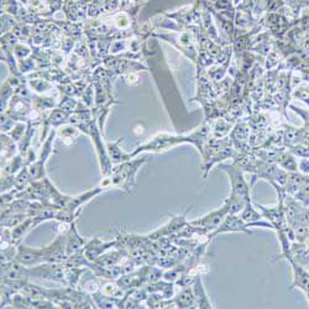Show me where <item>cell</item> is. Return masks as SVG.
<instances>
[{
    "mask_svg": "<svg viewBox=\"0 0 309 309\" xmlns=\"http://www.w3.org/2000/svg\"><path fill=\"white\" fill-rule=\"evenodd\" d=\"M66 266V265H64ZM87 268L82 267H68L66 266V278H67V285L71 286V287H77L78 282L81 281L82 275L86 272Z\"/></svg>",
    "mask_w": 309,
    "mask_h": 309,
    "instance_id": "obj_32",
    "label": "cell"
},
{
    "mask_svg": "<svg viewBox=\"0 0 309 309\" xmlns=\"http://www.w3.org/2000/svg\"><path fill=\"white\" fill-rule=\"evenodd\" d=\"M57 134H58L59 138H61L63 141H66L67 139L72 141V139L77 138V135L79 134V130L76 125H72V124H64V125L59 126V129L57 130Z\"/></svg>",
    "mask_w": 309,
    "mask_h": 309,
    "instance_id": "obj_34",
    "label": "cell"
},
{
    "mask_svg": "<svg viewBox=\"0 0 309 309\" xmlns=\"http://www.w3.org/2000/svg\"><path fill=\"white\" fill-rule=\"evenodd\" d=\"M116 244H118V240L102 241L99 238H94L87 243V245L83 248V253L91 262H96L103 254H105L111 246H115Z\"/></svg>",
    "mask_w": 309,
    "mask_h": 309,
    "instance_id": "obj_11",
    "label": "cell"
},
{
    "mask_svg": "<svg viewBox=\"0 0 309 309\" xmlns=\"http://www.w3.org/2000/svg\"><path fill=\"white\" fill-rule=\"evenodd\" d=\"M176 308H196V297H194L193 288L186 286L183 290L174 298Z\"/></svg>",
    "mask_w": 309,
    "mask_h": 309,
    "instance_id": "obj_20",
    "label": "cell"
},
{
    "mask_svg": "<svg viewBox=\"0 0 309 309\" xmlns=\"http://www.w3.org/2000/svg\"><path fill=\"white\" fill-rule=\"evenodd\" d=\"M15 260L19 261V262L22 263V265L30 266V267L40 265V263H44V260H45L44 248H41V249L29 248V246L20 243L19 245H17Z\"/></svg>",
    "mask_w": 309,
    "mask_h": 309,
    "instance_id": "obj_10",
    "label": "cell"
},
{
    "mask_svg": "<svg viewBox=\"0 0 309 309\" xmlns=\"http://www.w3.org/2000/svg\"><path fill=\"white\" fill-rule=\"evenodd\" d=\"M248 202H251V201H246V199L243 198V197H239V196H235V194L230 193V197L224 201V206H225L226 209H228L229 214H240L241 210L245 208Z\"/></svg>",
    "mask_w": 309,
    "mask_h": 309,
    "instance_id": "obj_26",
    "label": "cell"
},
{
    "mask_svg": "<svg viewBox=\"0 0 309 309\" xmlns=\"http://www.w3.org/2000/svg\"><path fill=\"white\" fill-rule=\"evenodd\" d=\"M116 282H118V285L120 286V288L125 293L134 290V288L141 287V285H144L140 271H136V272L133 271V272L130 273H125V275L120 276V277L116 280Z\"/></svg>",
    "mask_w": 309,
    "mask_h": 309,
    "instance_id": "obj_16",
    "label": "cell"
},
{
    "mask_svg": "<svg viewBox=\"0 0 309 309\" xmlns=\"http://www.w3.org/2000/svg\"><path fill=\"white\" fill-rule=\"evenodd\" d=\"M250 225L248 223L241 219L240 215L238 214H228L226 218L224 219L223 223L220 224L218 229H216L214 233L210 234L209 239H213L214 236L219 235V234H224V233H246L249 235L253 234V231L250 230Z\"/></svg>",
    "mask_w": 309,
    "mask_h": 309,
    "instance_id": "obj_8",
    "label": "cell"
},
{
    "mask_svg": "<svg viewBox=\"0 0 309 309\" xmlns=\"http://www.w3.org/2000/svg\"><path fill=\"white\" fill-rule=\"evenodd\" d=\"M307 174L301 173L298 172H290L288 173L287 182H286V186L283 187L286 191V193L291 194V196L295 197L297 194V192L302 188V186L305 184L306 179H307Z\"/></svg>",
    "mask_w": 309,
    "mask_h": 309,
    "instance_id": "obj_18",
    "label": "cell"
},
{
    "mask_svg": "<svg viewBox=\"0 0 309 309\" xmlns=\"http://www.w3.org/2000/svg\"><path fill=\"white\" fill-rule=\"evenodd\" d=\"M182 143H186V136H174L166 133L157 134L150 141L145 143L144 145L139 146L131 154V156L135 157L136 154L140 153H161V151L169 150L171 148Z\"/></svg>",
    "mask_w": 309,
    "mask_h": 309,
    "instance_id": "obj_3",
    "label": "cell"
},
{
    "mask_svg": "<svg viewBox=\"0 0 309 309\" xmlns=\"http://www.w3.org/2000/svg\"><path fill=\"white\" fill-rule=\"evenodd\" d=\"M32 178L31 174H30V171L27 167H24L19 173L15 176V181H14V187L17 191H22V189L27 188L30 184L32 183Z\"/></svg>",
    "mask_w": 309,
    "mask_h": 309,
    "instance_id": "obj_30",
    "label": "cell"
},
{
    "mask_svg": "<svg viewBox=\"0 0 309 309\" xmlns=\"http://www.w3.org/2000/svg\"><path fill=\"white\" fill-rule=\"evenodd\" d=\"M32 105L40 110H47V109H53L57 103L54 98H50V97H35L32 99Z\"/></svg>",
    "mask_w": 309,
    "mask_h": 309,
    "instance_id": "obj_35",
    "label": "cell"
},
{
    "mask_svg": "<svg viewBox=\"0 0 309 309\" xmlns=\"http://www.w3.org/2000/svg\"><path fill=\"white\" fill-rule=\"evenodd\" d=\"M15 124H16V120H14L11 116L7 115L6 113L1 114V133L7 134L10 130H12Z\"/></svg>",
    "mask_w": 309,
    "mask_h": 309,
    "instance_id": "obj_40",
    "label": "cell"
},
{
    "mask_svg": "<svg viewBox=\"0 0 309 309\" xmlns=\"http://www.w3.org/2000/svg\"><path fill=\"white\" fill-rule=\"evenodd\" d=\"M14 56L16 58V61H22L25 58H29L30 56H32V50L31 47L27 46L25 44H17L14 47Z\"/></svg>",
    "mask_w": 309,
    "mask_h": 309,
    "instance_id": "obj_37",
    "label": "cell"
},
{
    "mask_svg": "<svg viewBox=\"0 0 309 309\" xmlns=\"http://www.w3.org/2000/svg\"><path fill=\"white\" fill-rule=\"evenodd\" d=\"M16 141L7 136L6 134L1 133V158L7 159L10 157L14 156L16 146H15Z\"/></svg>",
    "mask_w": 309,
    "mask_h": 309,
    "instance_id": "obj_31",
    "label": "cell"
},
{
    "mask_svg": "<svg viewBox=\"0 0 309 309\" xmlns=\"http://www.w3.org/2000/svg\"><path fill=\"white\" fill-rule=\"evenodd\" d=\"M111 20H113V26L119 31H130L133 30L134 22H135L133 21L135 19L125 10H119L118 12H114Z\"/></svg>",
    "mask_w": 309,
    "mask_h": 309,
    "instance_id": "obj_19",
    "label": "cell"
},
{
    "mask_svg": "<svg viewBox=\"0 0 309 309\" xmlns=\"http://www.w3.org/2000/svg\"><path fill=\"white\" fill-rule=\"evenodd\" d=\"M292 151L297 156L303 157V158H309V146L296 145L292 148Z\"/></svg>",
    "mask_w": 309,
    "mask_h": 309,
    "instance_id": "obj_42",
    "label": "cell"
},
{
    "mask_svg": "<svg viewBox=\"0 0 309 309\" xmlns=\"http://www.w3.org/2000/svg\"><path fill=\"white\" fill-rule=\"evenodd\" d=\"M69 118H71V113L62 108H56L52 110V113L47 118V124L53 126V128H58V126L64 125V124H68Z\"/></svg>",
    "mask_w": 309,
    "mask_h": 309,
    "instance_id": "obj_25",
    "label": "cell"
},
{
    "mask_svg": "<svg viewBox=\"0 0 309 309\" xmlns=\"http://www.w3.org/2000/svg\"><path fill=\"white\" fill-rule=\"evenodd\" d=\"M27 83H29L31 91L35 92V93L40 94V96L46 94L47 92L53 89V86H52L51 81H49V79H46V78H42V77H39L37 74H34V76L31 74V77L27 79Z\"/></svg>",
    "mask_w": 309,
    "mask_h": 309,
    "instance_id": "obj_21",
    "label": "cell"
},
{
    "mask_svg": "<svg viewBox=\"0 0 309 309\" xmlns=\"http://www.w3.org/2000/svg\"><path fill=\"white\" fill-rule=\"evenodd\" d=\"M146 162V157L138 159H129V161L119 163L115 168L111 169L110 176L105 177L109 188H123L130 191L135 184V177L139 168Z\"/></svg>",
    "mask_w": 309,
    "mask_h": 309,
    "instance_id": "obj_1",
    "label": "cell"
},
{
    "mask_svg": "<svg viewBox=\"0 0 309 309\" xmlns=\"http://www.w3.org/2000/svg\"><path fill=\"white\" fill-rule=\"evenodd\" d=\"M35 226H37V224L36 221H35L34 216H27L21 224H19V225L11 229L12 243H14L15 245H19V244L21 243L22 238H24L31 229H34Z\"/></svg>",
    "mask_w": 309,
    "mask_h": 309,
    "instance_id": "obj_17",
    "label": "cell"
},
{
    "mask_svg": "<svg viewBox=\"0 0 309 309\" xmlns=\"http://www.w3.org/2000/svg\"><path fill=\"white\" fill-rule=\"evenodd\" d=\"M17 22L19 21H17V19L14 15L7 14V12H1V35L11 31Z\"/></svg>",
    "mask_w": 309,
    "mask_h": 309,
    "instance_id": "obj_36",
    "label": "cell"
},
{
    "mask_svg": "<svg viewBox=\"0 0 309 309\" xmlns=\"http://www.w3.org/2000/svg\"><path fill=\"white\" fill-rule=\"evenodd\" d=\"M29 216L27 213H11L1 215V228L12 229L21 224Z\"/></svg>",
    "mask_w": 309,
    "mask_h": 309,
    "instance_id": "obj_27",
    "label": "cell"
},
{
    "mask_svg": "<svg viewBox=\"0 0 309 309\" xmlns=\"http://www.w3.org/2000/svg\"><path fill=\"white\" fill-rule=\"evenodd\" d=\"M220 169L226 172L229 178H230L231 194L243 197L246 201H251L250 186H249V183L246 182V179L244 178L243 168H241L238 163L234 162V163L231 164H220Z\"/></svg>",
    "mask_w": 309,
    "mask_h": 309,
    "instance_id": "obj_4",
    "label": "cell"
},
{
    "mask_svg": "<svg viewBox=\"0 0 309 309\" xmlns=\"http://www.w3.org/2000/svg\"><path fill=\"white\" fill-rule=\"evenodd\" d=\"M101 292L105 296H110V297H116L121 298L124 296V291L121 290L120 286L118 285V282H106L104 285H102Z\"/></svg>",
    "mask_w": 309,
    "mask_h": 309,
    "instance_id": "obj_33",
    "label": "cell"
},
{
    "mask_svg": "<svg viewBox=\"0 0 309 309\" xmlns=\"http://www.w3.org/2000/svg\"><path fill=\"white\" fill-rule=\"evenodd\" d=\"M298 171L309 176V158H302L298 162Z\"/></svg>",
    "mask_w": 309,
    "mask_h": 309,
    "instance_id": "obj_44",
    "label": "cell"
},
{
    "mask_svg": "<svg viewBox=\"0 0 309 309\" xmlns=\"http://www.w3.org/2000/svg\"><path fill=\"white\" fill-rule=\"evenodd\" d=\"M125 258L126 255L123 250H113L103 254L94 263H98V265L102 266H115L119 265Z\"/></svg>",
    "mask_w": 309,
    "mask_h": 309,
    "instance_id": "obj_23",
    "label": "cell"
},
{
    "mask_svg": "<svg viewBox=\"0 0 309 309\" xmlns=\"http://www.w3.org/2000/svg\"><path fill=\"white\" fill-rule=\"evenodd\" d=\"M66 239H67V233L66 234H59L53 241H52L50 245L45 246L44 253H45V260L44 262H50V263H64L66 260L68 258L66 250Z\"/></svg>",
    "mask_w": 309,
    "mask_h": 309,
    "instance_id": "obj_7",
    "label": "cell"
},
{
    "mask_svg": "<svg viewBox=\"0 0 309 309\" xmlns=\"http://www.w3.org/2000/svg\"><path fill=\"white\" fill-rule=\"evenodd\" d=\"M94 303H96L97 308H121V300L123 298L110 297V296H105L99 291V292L93 293L92 295Z\"/></svg>",
    "mask_w": 309,
    "mask_h": 309,
    "instance_id": "obj_22",
    "label": "cell"
},
{
    "mask_svg": "<svg viewBox=\"0 0 309 309\" xmlns=\"http://www.w3.org/2000/svg\"><path fill=\"white\" fill-rule=\"evenodd\" d=\"M239 215L241 216V219H243L245 223H248L249 225H253L254 223H256V221H260L261 219L263 218L262 213H261L260 210H258V206H254L253 202H248L245 206V208L241 210V213L239 214Z\"/></svg>",
    "mask_w": 309,
    "mask_h": 309,
    "instance_id": "obj_24",
    "label": "cell"
},
{
    "mask_svg": "<svg viewBox=\"0 0 309 309\" xmlns=\"http://www.w3.org/2000/svg\"><path fill=\"white\" fill-rule=\"evenodd\" d=\"M277 163L287 172H298V161L292 154H280Z\"/></svg>",
    "mask_w": 309,
    "mask_h": 309,
    "instance_id": "obj_29",
    "label": "cell"
},
{
    "mask_svg": "<svg viewBox=\"0 0 309 309\" xmlns=\"http://www.w3.org/2000/svg\"><path fill=\"white\" fill-rule=\"evenodd\" d=\"M125 82L129 86H136L140 82V77L138 76V73L135 72H130V73L125 74Z\"/></svg>",
    "mask_w": 309,
    "mask_h": 309,
    "instance_id": "obj_43",
    "label": "cell"
},
{
    "mask_svg": "<svg viewBox=\"0 0 309 309\" xmlns=\"http://www.w3.org/2000/svg\"><path fill=\"white\" fill-rule=\"evenodd\" d=\"M189 210V208L184 211V214L182 215H177V216H172L171 220L163 225L162 228L157 229L156 231H154L153 234L148 235V238L150 240H159V239L163 238H168V236L176 235V234H179L182 231V229L187 225L188 221L186 220V215L187 211Z\"/></svg>",
    "mask_w": 309,
    "mask_h": 309,
    "instance_id": "obj_9",
    "label": "cell"
},
{
    "mask_svg": "<svg viewBox=\"0 0 309 309\" xmlns=\"http://www.w3.org/2000/svg\"><path fill=\"white\" fill-rule=\"evenodd\" d=\"M228 214V209L223 204L221 208L210 211V213L206 214L204 216L196 219V220L189 221V224L196 229L197 236H204V238L209 239L210 234L214 233L220 226V224L223 223Z\"/></svg>",
    "mask_w": 309,
    "mask_h": 309,
    "instance_id": "obj_2",
    "label": "cell"
},
{
    "mask_svg": "<svg viewBox=\"0 0 309 309\" xmlns=\"http://www.w3.org/2000/svg\"><path fill=\"white\" fill-rule=\"evenodd\" d=\"M27 129V124L25 123H21V121H19V123L15 124V126L12 128V130L10 131V138L14 139L16 143H20V140L22 139V136L25 135V131H26Z\"/></svg>",
    "mask_w": 309,
    "mask_h": 309,
    "instance_id": "obj_38",
    "label": "cell"
},
{
    "mask_svg": "<svg viewBox=\"0 0 309 309\" xmlns=\"http://www.w3.org/2000/svg\"><path fill=\"white\" fill-rule=\"evenodd\" d=\"M193 293L196 297V308H213L210 301H209L208 296H206V290H204L203 281H202V276L197 275L193 281Z\"/></svg>",
    "mask_w": 309,
    "mask_h": 309,
    "instance_id": "obj_15",
    "label": "cell"
},
{
    "mask_svg": "<svg viewBox=\"0 0 309 309\" xmlns=\"http://www.w3.org/2000/svg\"><path fill=\"white\" fill-rule=\"evenodd\" d=\"M74 44H76V39L71 36H66L64 39L61 40V51H63L64 53H69L71 50H73Z\"/></svg>",
    "mask_w": 309,
    "mask_h": 309,
    "instance_id": "obj_41",
    "label": "cell"
},
{
    "mask_svg": "<svg viewBox=\"0 0 309 309\" xmlns=\"http://www.w3.org/2000/svg\"><path fill=\"white\" fill-rule=\"evenodd\" d=\"M21 292L24 293V295H26L27 297L31 298V300L49 298V290H45V288L40 287V286L37 285H31V283L29 282L24 286Z\"/></svg>",
    "mask_w": 309,
    "mask_h": 309,
    "instance_id": "obj_28",
    "label": "cell"
},
{
    "mask_svg": "<svg viewBox=\"0 0 309 309\" xmlns=\"http://www.w3.org/2000/svg\"><path fill=\"white\" fill-rule=\"evenodd\" d=\"M123 140L124 139L120 138V139H118L116 141H111V143L105 144L106 151H108L109 158H110L111 163L119 164V163H123V162L129 161V159L133 158L131 154L124 153V151L120 149V146H119Z\"/></svg>",
    "mask_w": 309,
    "mask_h": 309,
    "instance_id": "obj_14",
    "label": "cell"
},
{
    "mask_svg": "<svg viewBox=\"0 0 309 309\" xmlns=\"http://www.w3.org/2000/svg\"><path fill=\"white\" fill-rule=\"evenodd\" d=\"M29 277V267H25V265L20 263L19 261L12 260L1 263V280L27 281Z\"/></svg>",
    "mask_w": 309,
    "mask_h": 309,
    "instance_id": "obj_12",
    "label": "cell"
},
{
    "mask_svg": "<svg viewBox=\"0 0 309 309\" xmlns=\"http://www.w3.org/2000/svg\"><path fill=\"white\" fill-rule=\"evenodd\" d=\"M29 275L30 277L44 278V280L54 281V282L67 285L66 266H64V263H40V265L29 267Z\"/></svg>",
    "mask_w": 309,
    "mask_h": 309,
    "instance_id": "obj_5",
    "label": "cell"
},
{
    "mask_svg": "<svg viewBox=\"0 0 309 309\" xmlns=\"http://www.w3.org/2000/svg\"><path fill=\"white\" fill-rule=\"evenodd\" d=\"M88 241L84 238H82L78 234L76 228V221L71 223L69 225V230L67 231V239H66V250H67V255L71 256L73 254L78 253L81 251L84 246L87 245Z\"/></svg>",
    "mask_w": 309,
    "mask_h": 309,
    "instance_id": "obj_13",
    "label": "cell"
},
{
    "mask_svg": "<svg viewBox=\"0 0 309 309\" xmlns=\"http://www.w3.org/2000/svg\"><path fill=\"white\" fill-rule=\"evenodd\" d=\"M57 135V130L53 129L51 133L49 134L47 139L45 140L44 146H42L41 154H40L39 159H35L31 164L29 166V171L30 174H31L32 181H40V179L45 178V163L49 159L50 154H52V146H53V141H54V136Z\"/></svg>",
    "mask_w": 309,
    "mask_h": 309,
    "instance_id": "obj_6",
    "label": "cell"
},
{
    "mask_svg": "<svg viewBox=\"0 0 309 309\" xmlns=\"http://www.w3.org/2000/svg\"><path fill=\"white\" fill-rule=\"evenodd\" d=\"M82 102L86 106L91 108L92 104H93L94 99H96V91H94V86L93 84H88L84 92L82 93Z\"/></svg>",
    "mask_w": 309,
    "mask_h": 309,
    "instance_id": "obj_39",
    "label": "cell"
}]
</instances>
